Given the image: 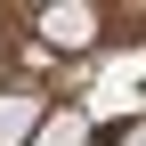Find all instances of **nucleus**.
<instances>
[{
    "label": "nucleus",
    "mask_w": 146,
    "mask_h": 146,
    "mask_svg": "<svg viewBox=\"0 0 146 146\" xmlns=\"http://www.w3.org/2000/svg\"><path fill=\"white\" fill-rule=\"evenodd\" d=\"M41 33L57 49H81L89 33H98V8H81V0H57V8H41Z\"/></svg>",
    "instance_id": "1"
},
{
    "label": "nucleus",
    "mask_w": 146,
    "mask_h": 146,
    "mask_svg": "<svg viewBox=\"0 0 146 146\" xmlns=\"http://www.w3.org/2000/svg\"><path fill=\"white\" fill-rule=\"evenodd\" d=\"M25 146H89V114H41V130Z\"/></svg>",
    "instance_id": "2"
},
{
    "label": "nucleus",
    "mask_w": 146,
    "mask_h": 146,
    "mask_svg": "<svg viewBox=\"0 0 146 146\" xmlns=\"http://www.w3.org/2000/svg\"><path fill=\"white\" fill-rule=\"evenodd\" d=\"M33 130H41V106L33 98H0V146H25Z\"/></svg>",
    "instance_id": "3"
},
{
    "label": "nucleus",
    "mask_w": 146,
    "mask_h": 146,
    "mask_svg": "<svg viewBox=\"0 0 146 146\" xmlns=\"http://www.w3.org/2000/svg\"><path fill=\"white\" fill-rule=\"evenodd\" d=\"M122 146H146V122H130V138H122Z\"/></svg>",
    "instance_id": "4"
}]
</instances>
